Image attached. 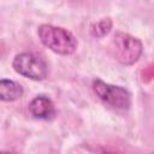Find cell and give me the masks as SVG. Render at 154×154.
Masks as SVG:
<instances>
[{
	"mask_svg": "<svg viewBox=\"0 0 154 154\" xmlns=\"http://www.w3.org/2000/svg\"><path fill=\"white\" fill-rule=\"evenodd\" d=\"M41 42L54 53L61 55H70L77 49V38L69 30L54 26L51 24H42L37 30Z\"/></svg>",
	"mask_w": 154,
	"mask_h": 154,
	"instance_id": "obj_1",
	"label": "cell"
},
{
	"mask_svg": "<svg viewBox=\"0 0 154 154\" xmlns=\"http://www.w3.org/2000/svg\"><path fill=\"white\" fill-rule=\"evenodd\" d=\"M111 48L116 59L124 65L136 63L143 51L142 42L138 38L122 31L114 34L111 41Z\"/></svg>",
	"mask_w": 154,
	"mask_h": 154,
	"instance_id": "obj_2",
	"label": "cell"
},
{
	"mask_svg": "<svg viewBox=\"0 0 154 154\" xmlns=\"http://www.w3.org/2000/svg\"><path fill=\"white\" fill-rule=\"evenodd\" d=\"M93 90L100 100L113 108L128 109L131 105V95L123 87L108 84L97 78L93 82Z\"/></svg>",
	"mask_w": 154,
	"mask_h": 154,
	"instance_id": "obj_3",
	"label": "cell"
},
{
	"mask_svg": "<svg viewBox=\"0 0 154 154\" xmlns=\"http://www.w3.org/2000/svg\"><path fill=\"white\" fill-rule=\"evenodd\" d=\"M12 66L17 73L34 81H42L48 73L46 61L32 53L17 54L13 59Z\"/></svg>",
	"mask_w": 154,
	"mask_h": 154,
	"instance_id": "obj_4",
	"label": "cell"
},
{
	"mask_svg": "<svg viewBox=\"0 0 154 154\" xmlns=\"http://www.w3.org/2000/svg\"><path fill=\"white\" fill-rule=\"evenodd\" d=\"M29 111L36 119L51 120L55 116V107L53 101L46 95H38L29 103Z\"/></svg>",
	"mask_w": 154,
	"mask_h": 154,
	"instance_id": "obj_5",
	"label": "cell"
},
{
	"mask_svg": "<svg viewBox=\"0 0 154 154\" xmlns=\"http://www.w3.org/2000/svg\"><path fill=\"white\" fill-rule=\"evenodd\" d=\"M23 95V87L12 79H0V101H14Z\"/></svg>",
	"mask_w": 154,
	"mask_h": 154,
	"instance_id": "obj_6",
	"label": "cell"
},
{
	"mask_svg": "<svg viewBox=\"0 0 154 154\" xmlns=\"http://www.w3.org/2000/svg\"><path fill=\"white\" fill-rule=\"evenodd\" d=\"M112 29V20L109 18H103L96 23H93L89 28L90 34L94 37H103Z\"/></svg>",
	"mask_w": 154,
	"mask_h": 154,
	"instance_id": "obj_7",
	"label": "cell"
},
{
	"mask_svg": "<svg viewBox=\"0 0 154 154\" xmlns=\"http://www.w3.org/2000/svg\"><path fill=\"white\" fill-rule=\"evenodd\" d=\"M101 154H118V153H116V152H111V150H103V152H101Z\"/></svg>",
	"mask_w": 154,
	"mask_h": 154,
	"instance_id": "obj_8",
	"label": "cell"
},
{
	"mask_svg": "<svg viewBox=\"0 0 154 154\" xmlns=\"http://www.w3.org/2000/svg\"><path fill=\"white\" fill-rule=\"evenodd\" d=\"M0 154H14V153H11V152H0Z\"/></svg>",
	"mask_w": 154,
	"mask_h": 154,
	"instance_id": "obj_9",
	"label": "cell"
}]
</instances>
